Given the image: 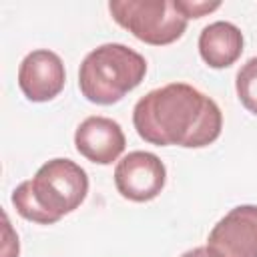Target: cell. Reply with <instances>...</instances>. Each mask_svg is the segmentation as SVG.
I'll use <instances>...</instances> for the list:
<instances>
[{
  "label": "cell",
  "mask_w": 257,
  "mask_h": 257,
  "mask_svg": "<svg viewBox=\"0 0 257 257\" xmlns=\"http://www.w3.org/2000/svg\"><path fill=\"white\" fill-rule=\"evenodd\" d=\"M137 135L157 147L201 149L223 128L219 104L187 82H171L147 92L133 108Z\"/></svg>",
  "instance_id": "6da1fadb"
},
{
  "label": "cell",
  "mask_w": 257,
  "mask_h": 257,
  "mask_svg": "<svg viewBox=\"0 0 257 257\" xmlns=\"http://www.w3.org/2000/svg\"><path fill=\"white\" fill-rule=\"evenodd\" d=\"M86 195V171L70 159H50L32 179L22 181L12 191L10 199L22 219L38 225H52L78 209Z\"/></svg>",
  "instance_id": "7a4b0ae2"
},
{
  "label": "cell",
  "mask_w": 257,
  "mask_h": 257,
  "mask_svg": "<svg viewBox=\"0 0 257 257\" xmlns=\"http://www.w3.org/2000/svg\"><path fill=\"white\" fill-rule=\"evenodd\" d=\"M147 74V60L126 44L108 42L90 50L78 70V88L88 102L108 106L122 100Z\"/></svg>",
  "instance_id": "3957f363"
},
{
  "label": "cell",
  "mask_w": 257,
  "mask_h": 257,
  "mask_svg": "<svg viewBox=\"0 0 257 257\" xmlns=\"http://www.w3.org/2000/svg\"><path fill=\"white\" fill-rule=\"evenodd\" d=\"M108 10L116 24L153 46L171 44L187 30V18L173 0H112Z\"/></svg>",
  "instance_id": "277c9868"
},
{
  "label": "cell",
  "mask_w": 257,
  "mask_h": 257,
  "mask_svg": "<svg viewBox=\"0 0 257 257\" xmlns=\"http://www.w3.org/2000/svg\"><path fill=\"white\" fill-rule=\"evenodd\" d=\"M165 181L167 169L163 161L149 151H133L124 155L114 169L116 191L133 203L153 201L163 191Z\"/></svg>",
  "instance_id": "5b68a950"
},
{
  "label": "cell",
  "mask_w": 257,
  "mask_h": 257,
  "mask_svg": "<svg viewBox=\"0 0 257 257\" xmlns=\"http://www.w3.org/2000/svg\"><path fill=\"white\" fill-rule=\"evenodd\" d=\"M213 257H257V205L231 209L209 233Z\"/></svg>",
  "instance_id": "8992f818"
},
{
  "label": "cell",
  "mask_w": 257,
  "mask_h": 257,
  "mask_svg": "<svg viewBox=\"0 0 257 257\" xmlns=\"http://www.w3.org/2000/svg\"><path fill=\"white\" fill-rule=\"evenodd\" d=\"M66 72L60 56L38 48L28 52L18 66V86L30 102H48L64 88Z\"/></svg>",
  "instance_id": "52a82bcc"
},
{
  "label": "cell",
  "mask_w": 257,
  "mask_h": 257,
  "mask_svg": "<svg viewBox=\"0 0 257 257\" xmlns=\"http://www.w3.org/2000/svg\"><path fill=\"white\" fill-rule=\"evenodd\" d=\"M74 147L90 163L110 165L122 155L126 137L116 120L108 116H88L76 126Z\"/></svg>",
  "instance_id": "ba28073f"
},
{
  "label": "cell",
  "mask_w": 257,
  "mask_h": 257,
  "mask_svg": "<svg viewBox=\"0 0 257 257\" xmlns=\"http://www.w3.org/2000/svg\"><path fill=\"white\" fill-rule=\"evenodd\" d=\"M199 54L211 68H227L243 54V32L227 20L205 26L199 34Z\"/></svg>",
  "instance_id": "9c48e42d"
},
{
  "label": "cell",
  "mask_w": 257,
  "mask_h": 257,
  "mask_svg": "<svg viewBox=\"0 0 257 257\" xmlns=\"http://www.w3.org/2000/svg\"><path fill=\"white\" fill-rule=\"evenodd\" d=\"M235 88H237V96L241 104L251 114L257 116V56L249 58L241 66V70L237 72Z\"/></svg>",
  "instance_id": "30bf717a"
},
{
  "label": "cell",
  "mask_w": 257,
  "mask_h": 257,
  "mask_svg": "<svg viewBox=\"0 0 257 257\" xmlns=\"http://www.w3.org/2000/svg\"><path fill=\"white\" fill-rule=\"evenodd\" d=\"M175 8L189 20V18H201L217 8H221V2H193V0H173Z\"/></svg>",
  "instance_id": "8fae6325"
},
{
  "label": "cell",
  "mask_w": 257,
  "mask_h": 257,
  "mask_svg": "<svg viewBox=\"0 0 257 257\" xmlns=\"http://www.w3.org/2000/svg\"><path fill=\"white\" fill-rule=\"evenodd\" d=\"M4 235H6V243L2 249V257H18V237L12 233V227L6 215H4Z\"/></svg>",
  "instance_id": "7c38bea8"
},
{
  "label": "cell",
  "mask_w": 257,
  "mask_h": 257,
  "mask_svg": "<svg viewBox=\"0 0 257 257\" xmlns=\"http://www.w3.org/2000/svg\"><path fill=\"white\" fill-rule=\"evenodd\" d=\"M181 257H213V255L209 253V249H207V247H195V249H191V251L183 253Z\"/></svg>",
  "instance_id": "4fadbf2b"
}]
</instances>
